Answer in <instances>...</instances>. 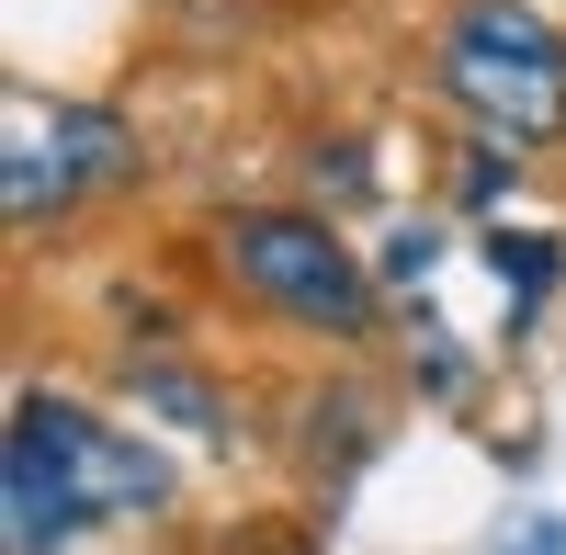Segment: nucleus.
Masks as SVG:
<instances>
[{
	"label": "nucleus",
	"mask_w": 566,
	"mask_h": 555,
	"mask_svg": "<svg viewBox=\"0 0 566 555\" xmlns=\"http://www.w3.org/2000/svg\"><path fill=\"white\" fill-rule=\"evenodd\" d=\"M442 80H453V103L476 114L510 159L566 125V34L533 12V0H464L442 23Z\"/></svg>",
	"instance_id": "obj_2"
},
{
	"label": "nucleus",
	"mask_w": 566,
	"mask_h": 555,
	"mask_svg": "<svg viewBox=\"0 0 566 555\" xmlns=\"http://www.w3.org/2000/svg\"><path fill=\"white\" fill-rule=\"evenodd\" d=\"M0 499H12V555H57L69 533L114 522V511H159L170 465L148 442L103 431L91 408H57L45 386H23L12 397V477H0Z\"/></svg>",
	"instance_id": "obj_1"
},
{
	"label": "nucleus",
	"mask_w": 566,
	"mask_h": 555,
	"mask_svg": "<svg viewBox=\"0 0 566 555\" xmlns=\"http://www.w3.org/2000/svg\"><path fill=\"white\" fill-rule=\"evenodd\" d=\"M488 272L510 284V306H544L555 272H566V250H555V239H510V227H499V239H488Z\"/></svg>",
	"instance_id": "obj_5"
},
{
	"label": "nucleus",
	"mask_w": 566,
	"mask_h": 555,
	"mask_svg": "<svg viewBox=\"0 0 566 555\" xmlns=\"http://www.w3.org/2000/svg\"><path fill=\"white\" fill-rule=\"evenodd\" d=\"M522 555H566V522H533V533H522Z\"/></svg>",
	"instance_id": "obj_6"
},
{
	"label": "nucleus",
	"mask_w": 566,
	"mask_h": 555,
	"mask_svg": "<svg viewBox=\"0 0 566 555\" xmlns=\"http://www.w3.org/2000/svg\"><path fill=\"white\" fill-rule=\"evenodd\" d=\"M125 125L80 114V103H12V148H0V193H12V227L80 216L103 181H125Z\"/></svg>",
	"instance_id": "obj_4"
},
{
	"label": "nucleus",
	"mask_w": 566,
	"mask_h": 555,
	"mask_svg": "<svg viewBox=\"0 0 566 555\" xmlns=\"http://www.w3.org/2000/svg\"><path fill=\"white\" fill-rule=\"evenodd\" d=\"M216 250L227 272L272 306V317H295V329H328V341H352L374 329V272L328 239V216H295V205H250V216H227L216 227Z\"/></svg>",
	"instance_id": "obj_3"
}]
</instances>
